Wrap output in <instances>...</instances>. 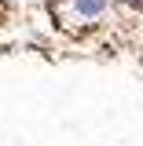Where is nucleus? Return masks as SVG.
I'll list each match as a JSON object with an SVG mask.
<instances>
[{
	"label": "nucleus",
	"mask_w": 143,
	"mask_h": 146,
	"mask_svg": "<svg viewBox=\"0 0 143 146\" xmlns=\"http://www.w3.org/2000/svg\"><path fill=\"white\" fill-rule=\"evenodd\" d=\"M121 4H128V7H140V4H143V0H121Z\"/></svg>",
	"instance_id": "2"
},
{
	"label": "nucleus",
	"mask_w": 143,
	"mask_h": 146,
	"mask_svg": "<svg viewBox=\"0 0 143 146\" xmlns=\"http://www.w3.org/2000/svg\"><path fill=\"white\" fill-rule=\"evenodd\" d=\"M107 7H110V0H70V22H95V18H103L107 15Z\"/></svg>",
	"instance_id": "1"
}]
</instances>
